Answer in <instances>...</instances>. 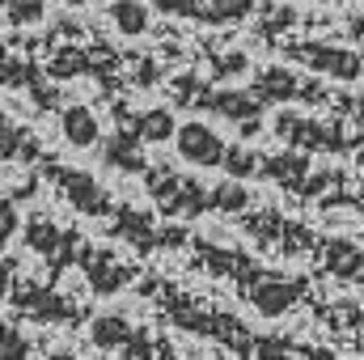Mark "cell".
Wrapping results in <instances>:
<instances>
[{
	"label": "cell",
	"mask_w": 364,
	"mask_h": 360,
	"mask_svg": "<svg viewBox=\"0 0 364 360\" xmlns=\"http://www.w3.org/2000/svg\"><path fill=\"white\" fill-rule=\"evenodd\" d=\"M352 280H364V255H360V263H356V275Z\"/></svg>",
	"instance_id": "cell-29"
},
{
	"label": "cell",
	"mask_w": 364,
	"mask_h": 360,
	"mask_svg": "<svg viewBox=\"0 0 364 360\" xmlns=\"http://www.w3.org/2000/svg\"><path fill=\"white\" fill-rule=\"evenodd\" d=\"M170 93H174V106H208L212 102V90L195 77V73H182L170 81Z\"/></svg>",
	"instance_id": "cell-20"
},
{
	"label": "cell",
	"mask_w": 364,
	"mask_h": 360,
	"mask_svg": "<svg viewBox=\"0 0 364 360\" xmlns=\"http://www.w3.org/2000/svg\"><path fill=\"white\" fill-rule=\"evenodd\" d=\"M220 170H225L233 182H237V179L246 182V179H255V174H263V157H259V153H250V149H242V144H229V149H225Z\"/></svg>",
	"instance_id": "cell-16"
},
{
	"label": "cell",
	"mask_w": 364,
	"mask_h": 360,
	"mask_svg": "<svg viewBox=\"0 0 364 360\" xmlns=\"http://www.w3.org/2000/svg\"><path fill=\"white\" fill-rule=\"evenodd\" d=\"M4 17L13 26H34L47 17V9H43V0H4Z\"/></svg>",
	"instance_id": "cell-21"
},
{
	"label": "cell",
	"mask_w": 364,
	"mask_h": 360,
	"mask_svg": "<svg viewBox=\"0 0 364 360\" xmlns=\"http://www.w3.org/2000/svg\"><path fill=\"white\" fill-rule=\"evenodd\" d=\"M85 68H90L85 55H73V51H64V55L51 60V77H77V73H85Z\"/></svg>",
	"instance_id": "cell-24"
},
{
	"label": "cell",
	"mask_w": 364,
	"mask_h": 360,
	"mask_svg": "<svg viewBox=\"0 0 364 360\" xmlns=\"http://www.w3.org/2000/svg\"><path fill=\"white\" fill-rule=\"evenodd\" d=\"M26 356H30V339L13 322H0V360H26Z\"/></svg>",
	"instance_id": "cell-22"
},
{
	"label": "cell",
	"mask_w": 364,
	"mask_h": 360,
	"mask_svg": "<svg viewBox=\"0 0 364 360\" xmlns=\"http://www.w3.org/2000/svg\"><path fill=\"white\" fill-rule=\"evenodd\" d=\"M51 179L60 182L64 199L81 216H106L110 212V195H106V186H97L93 174H85V170H51Z\"/></svg>",
	"instance_id": "cell-4"
},
{
	"label": "cell",
	"mask_w": 364,
	"mask_h": 360,
	"mask_svg": "<svg viewBox=\"0 0 364 360\" xmlns=\"http://www.w3.org/2000/svg\"><path fill=\"white\" fill-rule=\"evenodd\" d=\"M263 174H272L275 182H284V186H292V191H301L305 179H309V153H275L263 162Z\"/></svg>",
	"instance_id": "cell-12"
},
{
	"label": "cell",
	"mask_w": 364,
	"mask_h": 360,
	"mask_svg": "<svg viewBox=\"0 0 364 360\" xmlns=\"http://www.w3.org/2000/svg\"><path fill=\"white\" fill-rule=\"evenodd\" d=\"M174 149H178L182 162H191V166H199V170H216V166L225 162V149H229V144H225L220 132L208 127L203 119H186V123H178Z\"/></svg>",
	"instance_id": "cell-1"
},
{
	"label": "cell",
	"mask_w": 364,
	"mask_h": 360,
	"mask_svg": "<svg viewBox=\"0 0 364 360\" xmlns=\"http://www.w3.org/2000/svg\"><path fill=\"white\" fill-rule=\"evenodd\" d=\"M110 21H114V30L127 34V38L149 34V9H144L140 0H110Z\"/></svg>",
	"instance_id": "cell-13"
},
{
	"label": "cell",
	"mask_w": 364,
	"mask_h": 360,
	"mask_svg": "<svg viewBox=\"0 0 364 360\" xmlns=\"http://www.w3.org/2000/svg\"><path fill=\"white\" fill-rule=\"evenodd\" d=\"M102 157H106V166H114V170H123V174H140V170H144L140 136L132 132V123H127L123 132H114V136L102 144Z\"/></svg>",
	"instance_id": "cell-8"
},
{
	"label": "cell",
	"mask_w": 364,
	"mask_h": 360,
	"mask_svg": "<svg viewBox=\"0 0 364 360\" xmlns=\"http://www.w3.org/2000/svg\"><path fill=\"white\" fill-rule=\"evenodd\" d=\"M360 170H364V153H360Z\"/></svg>",
	"instance_id": "cell-31"
},
{
	"label": "cell",
	"mask_w": 364,
	"mask_h": 360,
	"mask_svg": "<svg viewBox=\"0 0 364 360\" xmlns=\"http://www.w3.org/2000/svg\"><path fill=\"white\" fill-rule=\"evenodd\" d=\"M296 297H301V284H296V280H275V275H263V280L250 288V301H255V309H259L263 318L288 314V309L296 305Z\"/></svg>",
	"instance_id": "cell-7"
},
{
	"label": "cell",
	"mask_w": 364,
	"mask_h": 360,
	"mask_svg": "<svg viewBox=\"0 0 364 360\" xmlns=\"http://www.w3.org/2000/svg\"><path fill=\"white\" fill-rule=\"evenodd\" d=\"M13 305L21 314H34L38 322H60L73 314V305L64 297H55V288H43V284H17L13 288Z\"/></svg>",
	"instance_id": "cell-6"
},
{
	"label": "cell",
	"mask_w": 364,
	"mask_h": 360,
	"mask_svg": "<svg viewBox=\"0 0 364 360\" xmlns=\"http://www.w3.org/2000/svg\"><path fill=\"white\" fill-rule=\"evenodd\" d=\"M208 208H216V212H246L250 208V191L242 186V182H220V186H212L208 191Z\"/></svg>",
	"instance_id": "cell-19"
},
{
	"label": "cell",
	"mask_w": 364,
	"mask_h": 360,
	"mask_svg": "<svg viewBox=\"0 0 364 360\" xmlns=\"http://www.w3.org/2000/svg\"><path fill=\"white\" fill-rule=\"evenodd\" d=\"M0 157H21V162H30V157H38V144H34L13 119H0Z\"/></svg>",
	"instance_id": "cell-17"
},
{
	"label": "cell",
	"mask_w": 364,
	"mask_h": 360,
	"mask_svg": "<svg viewBox=\"0 0 364 360\" xmlns=\"http://www.w3.org/2000/svg\"><path fill=\"white\" fill-rule=\"evenodd\" d=\"M73 4H90V0H73Z\"/></svg>",
	"instance_id": "cell-30"
},
{
	"label": "cell",
	"mask_w": 364,
	"mask_h": 360,
	"mask_svg": "<svg viewBox=\"0 0 364 360\" xmlns=\"http://www.w3.org/2000/svg\"><path fill=\"white\" fill-rule=\"evenodd\" d=\"M13 288H17L13 284V259H0V301L13 297Z\"/></svg>",
	"instance_id": "cell-28"
},
{
	"label": "cell",
	"mask_w": 364,
	"mask_h": 360,
	"mask_svg": "<svg viewBox=\"0 0 364 360\" xmlns=\"http://www.w3.org/2000/svg\"><path fill=\"white\" fill-rule=\"evenodd\" d=\"M64 242H68V238L60 233V225H55L51 216H30V221H26V246H30V250H38V255H55Z\"/></svg>",
	"instance_id": "cell-14"
},
{
	"label": "cell",
	"mask_w": 364,
	"mask_h": 360,
	"mask_svg": "<svg viewBox=\"0 0 364 360\" xmlns=\"http://www.w3.org/2000/svg\"><path fill=\"white\" fill-rule=\"evenodd\" d=\"M166 17H191V21H203V9L208 0H153Z\"/></svg>",
	"instance_id": "cell-23"
},
{
	"label": "cell",
	"mask_w": 364,
	"mask_h": 360,
	"mask_svg": "<svg viewBox=\"0 0 364 360\" xmlns=\"http://www.w3.org/2000/svg\"><path fill=\"white\" fill-rule=\"evenodd\" d=\"M237 73H246V55H242V51H233V55L216 60V81H225V77H237Z\"/></svg>",
	"instance_id": "cell-26"
},
{
	"label": "cell",
	"mask_w": 364,
	"mask_h": 360,
	"mask_svg": "<svg viewBox=\"0 0 364 360\" xmlns=\"http://www.w3.org/2000/svg\"><path fill=\"white\" fill-rule=\"evenodd\" d=\"M90 339L97 348H123V344H132V327L119 314H102L90 322Z\"/></svg>",
	"instance_id": "cell-15"
},
{
	"label": "cell",
	"mask_w": 364,
	"mask_h": 360,
	"mask_svg": "<svg viewBox=\"0 0 364 360\" xmlns=\"http://www.w3.org/2000/svg\"><path fill=\"white\" fill-rule=\"evenodd\" d=\"M208 110L220 115V119H229V123H237L242 136H259L263 132V102L255 97V90H237V85L216 90L212 102H208Z\"/></svg>",
	"instance_id": "cell-3"
},
{
	"label": "cell",
	"mask_w": 364,
	"mask_h": 360,
	"mask_svg": "<svg viewBox=\"0 0 364 360\" xmlns=\"http://www.w3.org/2000/svg\"><path fill=\"white\" fill-rule=\"evenodd\" d=\"M132 132H136L144 144H166V140H174V136H178V123H174V110L153 106V110H144V115H136V119H132Z\"/></svg>",
	"instance_id": "cell-10"
},
{
	"label": "cell",
	"mask_w": 364,
	"mask_h": 360,
	"mask_svg": "<svg viewBox=\"0 0 364 360\" xmlns=\"http://www.w3.org/2000/svg\"><path fill=\"white\" fill-rule=\"evenodd\" d=\"M250 13H255V0H208L203 21L208 26H233V21H246Z\"/></svg>",
	"instance_id": "cell-18"
},
{
	"label": "cell",
	"mask_w": 364,
	"mask_h": 360,
	"mask_svg": "<svg viewBox=\"0 0 364 360\" xmlns=\"http://www.w3.org/2000/svg\"><path fill=\"white\" fill-rule=\"evenodd\" d=\"M292 55H296L301 64H309L314 73H326V77H335V81H360L364 77V60H360V51H352V47L301 43Z\"/></svg>",
	"instance_id": "cell-2"
},
{
	"label": "cell",
	"mask_w": 364,
	"mask_h": 360,
	"mask_svg": "<svg viewBox=\"0 0 364 360\" xmlns=\"http://www.w3.org/2000/svg\"><path fill=\"white\" fill-rule=\"evenodd\" d=\"M21 229V216H17V203L13 199H0V246Z\"/></svg>",
	"instance_id": "cell-25"
},
{
	"label": "cell",
	"mask_w": 364,
	"mask_h": 360,
	"mask_svg": "<svg viewBox=\"0 0 364 360\" xmlns=\"http://www.w3.org/2000/svg\"><path fill=\"white\" fill-rule=\"evenodd\" d=\"M132 81H136L140 90H149V85H157V81H161V68H157L153 60H144V64H136V73H132Z\"/></svg>",
	"instance_id": "cell-27"
},
{
	"label": "cell",
	"mask_w": 364,
	"mask_h": 360,
	"mask_svg": "<svg viewBox=\"0 0 364 360\" xmlns=\"http://www.w3.org/2000/svg\"><path fill=\"white\" fill-rule=\"evenodd\" d=\"M85 275H90V288H93V292H119V288H127L132 268L114 263L110 255H90V259H85Z\"/></svg>",
	"instance_id": "cell-11"
},
{
	"label": "cell",
	"mask_w": 364,
	"mask_h": 360,
	"mask_svg": "<svg viewBox=\"0 0 364 360\" xmlns=\"http://www.w3.org/2000/svg\"><path fill=\"white\" fill-rule=\"evenodd\" d=\"M60 127H64V140H68L73 149H93V144H102V123H97V115H93L90 106H64Z\"/></svg>",
	"instance_id": "cell-9"
},
{
	"label": "cell",
	"mask_w": 364,
	"mask_h": 360,
	"mask_svg": "<svg viewBox=\"0 0 364 360\" xmlns=\"http://www.w3.org/2000/svg\"><path fill=\"white\" fill-rule=\"evenodd\" d=\"M255 97L263 102V106H284V102H296V97H318V90H309L292 68H284V64H267V68H259V77H255Z\"/></svg>",
	"instance_id": "cell-5"
}]
</instances>
